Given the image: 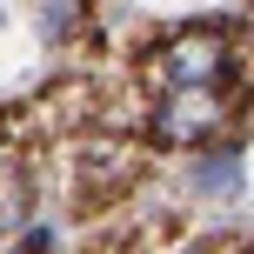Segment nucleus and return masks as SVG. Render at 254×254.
<instances>
[{
    "label": "nucleus",
    "instance_id": "f257e3e1",
    "mask_svg": "<svg viewBox=\"0 0 254 254\" xmlns=\"http://www.w3.org/2000/svg\"><path fill=\"white\" fill-rule=\"evenodd\" d=\"M221 67H228V40H221L214 27H188V34H174L167 54H161V74L174 80V87H207Z\"/></svg>",
    "mask_w": 254,
    "mask_h": 254
},
{
    "label": "nucleus",
    "instance_id": "7ed1b4c3",
    "mask_svg": "<svg viewBox=\"0 0 254 254\" xmlns=\"http://www.w3.org/2000/svg\"><path fill=\"white\" fill-rule=\"evenodd\" d=\"M20 214V188H13V181H0V221H13Z\"/></svg>",
    "mask_w": 254,
    "mask_h": 254
},
{
    "label": "nucleus",
    "instance_id": "f03ea898",
    "mask_svg": "<svg viewBox=\"0 0 254 254\" xmlns=\"http://www.w3.org/2000/svg\"><path fill=\"white\" fill-rule=\"evenodd\" d=\"M154 127H161V140H207L221 127V94L214 87H174L161 101V114H154Z\"/></svg>",
    "mask_w": 254,
    "mask_h": 254
}]
</instances>
